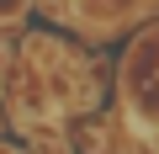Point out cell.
Listing matches in <instances>:
<instances>
[{
	"instance_id": "cell-1",
	"label": "cell",
	"mask_w": 159,
	"mask_h": 154,
	"mask_svg": "<svg viewBox=\"0 0 159 154\" xmlns=\"http://www.w3.org/2000/svg\"><path fill=\"white\" fill-rule=\"evenodd\" d=\"M21 16V6H0V21H16Z\"/></svg>"
}]
</instances>
